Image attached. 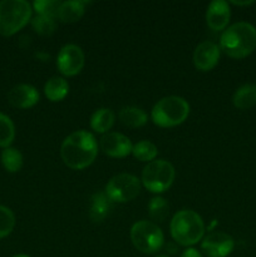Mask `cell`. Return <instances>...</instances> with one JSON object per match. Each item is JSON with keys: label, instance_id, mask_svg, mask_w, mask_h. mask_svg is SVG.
Returning a JSON list of instances; mask_svg holds the SVG:
<instances>
[{"label": "cell", "instance_id": "obj_2", "mask_svg": "<svg viewBox=\"0 0 256 257\" xmlns=\"http://www.w3.org/2000/svg\"><path fill=\"white\" fill-rule=\"evenodd\" d=\"M220 49L233 59H243L256 49V28L247 22H238L223 30Z\"/></svg>", "mask_w": 256, "mask_h": 257}, {"label": "cell", "instance_id": "obj_14", "mask_svg": "<svg viewBox=\"0 0 256 257\" xmlns=\"http://www.w3.org/2000/svg\"><path fill=\"white\" fill-rule=\"evenodd\" d=\"M10 105L18 109H28L39 102V92L30 84H18L8 93Z\"/></svg>", "mask_w": 256, "mask_h": 257}, {"label": "cell", "instance_id": "obj_1", "mask_svg": "<svg viewBox=\"0 0 256 257\" xmlns=\"http://www.w3.org/2000/svg\"><path fill=\"white\" fill-rule=\"evenodd\" d=\"M98 155V143L92 133L77 131L68 136L60 146V157L67 167L80 171L89 167Z\"/></svg>", "mask_w": 256, "mask_h": 257}, {"label": "cell", "instance_id": "obj_5", "mask_svg": "<svg viewBox=\"0 0 256 257\" xmlns=\"http://www.w3.org/2000/svg\"><path fill=\"white\" fill-rule=\"evenodd\" d=\"M32 5L25 0L0 2V35L12 37L32 20Z\"/></svg>", "mask_w": 256, "mask_h": 257}, {"label": "cell", "instance_id": "obj_18", "mask_svg": "<svg viewBox=\"0 0 256 257\" xmlns=\"http://www.w3.org/2000/svg\"><path fill=\"white\" fill-rule=\"evenodd\" d=\"M69 93V84L62 77H53L44 85V94L50 102H60Z\"/></svg>", "mask_w": 256, "mask_h": 257}, {"label": "cell", "instance_id": "obj_3", "mask_svg": "<svg viewBox=\"0 0 256 257\" xmlns=\"http://www.w3.org/2000/svg\"><path fill=\"white\" fill-rule=\"evenodd\" d=\"M171 236L181 246L196 245L202 240L205 223L202 217L192 210H181L172 217L170 223Z\"/></svg>", "mask_w": 256, "mask_h": 257}, {"label": "cell", "instance_id": "obj_25", "mask_svg": "<svg viewBox=\"0 0 256 257\" xmlns=\"http://www.w3.org/2000/svg\"><path fill=\"white\" fill-rule=\"evenodd\" d=\"M60 4L62 2H58V0H35L33 3V8L38 13V15L58 19Z\"/></svg>", "mask_w": 256, "mask_h": 257}, {"label": "cell", "instance_id": "obj_26", "mask_svg": "<svg viewBox=\"0 0 256 257\" xmlns=\"http://www.w3.org/2000/svg\"><path fill=\"white\" fill-rule=\"evenodd\" d=\"M15 227V216L10 208L0 205V238H4L13 232Z\"/></svg>", "mask_w": 256, "mask_h": 257}, {"label": "cell", "instance_id": "obj_23", "mask_svg": "<svg viewBox=\"0 0 256 257\" xmlns=\"http://www.w3.org/2000/svg\"><path fill=\"white\" fill-rule=\"evenodd\" d=\"M148 215L156 222H163L170 213V205L163 197H153L147 206Z\"/></svg>", "mask_w": 256, "mask_h": 257}, {"label": "cell", "instance_id": "obj_6", "mask_svg": "<svg viewBox=\"0 0 256 257\" xmlns=\"http://www.w3.org/2000/svg\"><path fill=\"white\" fill-rule=\"evenodd\" d=\"M176 171L172 163L166 160H155L147 163L142 171V183L152 193H163L172 186Z\"/></svg>", "mask_w": 256, "mask_h": 257}, {"label": "cell", "instance_id": "obj_10", "mask_svg": "<svg viewBox=\"0 0 256 257\" xmlns=\"http://www.w3.org/2000/svg\"><path fill=\"white\" fill-rule=\"evenodd\" d=\"M235 247V241L228 233L212 232L201 242V250L207 257H226Z\"/></svg>", "mask_w": 256, "mask_h": 257}, {"label": "cell", "instance_id": "obj_24", "mask_svg": "<svg viewBox=\"0 0 256 257\" xmlns=\"http://www.w3.org/2000/svg\"><path fill=\"white\" fill-rule=\"evenodd\" d=\"M15 138V125L7 114L0 112V147L8 148Z\"/></svg>", "mask_w": 256, "mask_h": 257}, {"label": "cell", "instance_id": "obj_27", "mask_svg": "<svg viewBox=\"0 0 256 257\" xmlns=\"http://www.w3.org/2000/svg\"><path fill=\"white\" fill-rule=\"evenodd\" d=\"M30 22H32L33 29L40 35H50L55 29V19H52V18L37 15Z\"/></svg>", "mask_w": 256, "mask_h": 257}, {"label": "cell", "instance_id": "obj_13", "mask_svg": "<svg viewBox=\"0 0 256 257\" xmlns=\"http://www.w3.org/2000/svg\"><path fill=\"white\" fill-rule=\"evenodd\" d=\"M231 18L230 5L225 0H213L208 4L206 12V23L215 32H221L227 28Z\"/></svg>", "mask_w": 256, "mask_h": 257}, {"label": "cell", "instance_id": "obj_4", "mask_svg": "<svg viewBox=\"0 0 256 257\" xmlns=\"http://www.w3.org/2000/svg\"><path fill=\"white\" fill-rule=\"evenodd\" d=\"M190 114V104L187 100L177 95H168L158 100L152 108L151 118L158 127L171 128L180 125Z\"/></svg>", "mask_w": 256, "mask_h": 257}, {"label": "cell", "instance_id": "obj_31", "mask_svg": "<svg viewBox=\"0 0 256 257\" xmlns=\"http://www.w3.org/2000/svg\"><path fill=\"white\" fill-rule=\"evenodd\" d=\"M157 257H167V256H157Z\"/></svg>", "mask_w": 256, "mask_h": 257}, {"label": "cell", "instance_id": "obj_9", "mask_svg": "<svg viewBox=\"0 0 256 257\" xmlns=\"http://www.w3.org/2000/svg\"><path fill=\"white\" fill-rule=\"evenodd\" d=\"M85 57L82 48L75 44H67L59 50L57 57L58 70L65 77H74L82 72Z\"/></svg>", "mask_w": 256, "mask_h": 257}, {"label": "cell", "instance_id": "obj_30", "mask_svg": "<svg viewBox=\"0 0 256 257\" xmlns=\"http://www.w3.org/2000/svg\"><path fill=\"white\" fill-rule=\"evenodd\" d=\"M13 257H30V256L24 255V253H19V255H15V256H13Z\"/></svg>", "mask_w": 256, "mask_h": 257}, {"label": "cell", "instance_id": "obj_7", "mask_svg": "<svg viewBox=\"0 0 256 257\" xmlns=\"http://www.w3.org/2000/svg\"><path fill=\"white\" fill-rule=\"evenodd\" d=\"M130 236L133 246L147 255L157 252L165 242V236L158 225L146 220L136 222L131 228Z\"/></svg>", "mask_w": 256, "mask_h": 257}, {"label": "cell", "instance_id": "obj_16", "mask_svg": "<svg viewBox=\"0 0 256 257\" xmlns=\"http://www.w3.org/2000/svg\"><path fill=\"white\" fill-rule=\"evenodd\" d=\"M87 3L79 0H70V2H62L58 14V19L65 24H72L78 22L84 14V7Z\"/></svg>", "mask_w": 256, "mask_h": 257}, {"label": "cell", "instance_id": "obj_11", "mask_svg": "<svg viewBox=\"0 0 256 257\" xmlns=\"http://www.w3.org/2000/svg\"><path fill=\"white\" fill-rule=\"evenodd\" d=\"M99 147L109 157L124 158L132 153L133 145L127 136L117 132H108L100 138Z\"/></svg>", "mask_w": 256, "mask_h": 257}, {"label": "cell", "instance_id": "obj_21", "mask_svg": "<svg viewBox=\"0 0 256 257\" xmlns=\"http://www.w3.org/2000/svg\"><path fill=\"white\" fill-rule=\"evenodd\" d=\"M2 165L8 172H19L23 167V155L19 150L13 147L4 148L2 152Z\"/></svg>", "mask_w": 256, "mask_h": 257}, {"label": "cell", "instance_id": "obj_8", "mask_svg": "<svg viewBox=\"0 0 256 257\" xmlns=\"http://www.w3.org/2000/svg\"><path fill=\"white\" fill-rule=\"evenodd\" d=\"M141 191V182L131 173H119L110 178L105 185V195L112 202L125 203L135 200Z\"/></svg>", "mask_w": 256, "mask_h": 257}, {"label": "cell", "instance_id": "obj_15", "mask_svg": "<svg viewBox=\"0 0 256 257\" xmlns=\"http://www.w3.org/2000/svg\"><path fill=\"white\" fill-rule=\"evenodd\" d=\"M112 201L105 192H97L92 196L89 203V218L93 222H102L109 215L112 210Z\"/></svg>", "mask_w": 256, "mask_h": 257}, {"label": "cell", "instance_id": "obj_12", "mask_svg": "<svg viewBox=\"0 0 256 257\" xmlns=\"http://www.w3.org/2000/svg\"><path fill=\"white\" fill-rule=\"evenodd\" d=\"M221 49L215 42L205 40L196 47L193 52V64L201 72H208L217 65Z\"/></svg>", "mask_w": 256, "mask_h": 257}, {"label": "cell", "instance_id": "obj_29", "mask_svg": "<svg viewBox=\"0 0 256 257\" xmlns=\"http://www.w3.org/2000/svg\"><path fill=\"white\" fill-rule=\"evenodd\" d=\"M232 3L233 5H241V7H242V5H251V4H253V2H231Z\"/></svg>", "mask_w": 256, "mask_h": 257}, {"label": "cell", "instance_id": "obj_28", "mask_svg": "<svg viewBox=\"0 0 256 257\" xmlns=\"http://www.w3.org/2000/svg\"><path fill=\"white\" fill-rule=\"evenodd\" d=\"M181 257H202V255H201V253L198 252V250H196V248L188 247L187 250L183 251Z\"/></svg>", "mask_w": 256, "mask_h": 257}, {"label": "cell", "instance_id": "obj_19", "mask_svg": "<svg viewBox=\"0 0 256 257\" xmlns=\"http://www.w3.org/2000/svg\"><path fill=\"white\" fill-rule=\"evenodd\" d=\"M120 123L125 127L140 128L145 125L148 120V115L142 108L138 107H123L118 114Z\"/></svg>", "mask_w": 256, "mask_h": 257}, {"label": "cell", "instance_id": "obj_20", "mask_svg": "<svg viewBox=\"0 0 256 257\" xmlns=\"http://www.w3.org/2000/svg\"><path fill=\"white\" fill-rule=\"evenodd\" d=\"M115 115L109 108H99L90 117V128L97 133H108L113 127Z\"/></svg>", "mask_w": 256, "mask_h": 257}, {"label": "cell", "instance_id": "obj_17", "mask_svg": "<svg viewBox=\"0 0 256 257\" xmlns=\"http://www.w3.org/2000/svg\"><path fill=\"white\" fill-rule=\"evenodd\" d=\"M232 103L237 109L246 110L256 105V84H243L237 88L232 97Z\"/></svg>", "mask_w": 256, "mask_h": 257}, {"label": "cell", "instance_id": "obj_22", "mask_svg": "<svg viewBox=\"0 0 256 257\" xmlns=\"http://www.w3.org/2000/svg\"><path fill=\"white\" fill-rule=\"evenodd\" d=\"M132 155L135 156L136 160L141 161V162L150 163L156 160L158 155V150L155 143H152L151 141L143 140L133 145Z\"/></svg>", "mask_w": 256, "mask_h": 257}]
</instances>
